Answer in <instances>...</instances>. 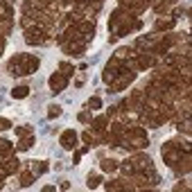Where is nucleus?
Listing matches in <instances>:
<instances>
[{
  "label": "nucleus",
  "instance_id": "1",
  "mask_svg": "<svg viewBox=\"0 0 192 192\" xmlns=\"http://www.w3.org/2000/svg\"><path fill=\"white\" fill-rule=\"evenodd\" d=\"M25 95H27V88H25V86H21V88L14 91V97H25Z\"/></svg>",
  "mask_w": 192,
  "mask_h": 192
}]
</instances>
